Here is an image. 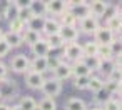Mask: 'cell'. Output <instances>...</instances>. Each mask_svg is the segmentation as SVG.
Listing matches in <instances>:
<instances>
[{"label":"cell","mask_w":122,"mask_h":110,"mask_svg":"<svg viewBox=\"0 0 122 110\" xmlns=\"http://www.w3.org/2000/svg\"><path fill=\"white\" fill-rule=\"evenodd\" d=\"M59 32H60V24H59V20L45 17V24H44L42 33H45V37H50V35H55V33H59Z\"/></svg>","instance_id":"obj_11"},{"label":"cell","mask_w":122,"mask_h":110,"mask_svg":"<svg viewBox=\"0 0 122 110\" xmlns=\"http://www.w3.org/2000/svg\"><path fill=\"white\" fill-rule=\"evenodd\" d=\"M0 98H2V97H0Z\"/></svg>","instance_id":"obj_43"},{"label":"cell","mask_w":122,"mask_h":110,"mask_svg":"<svg viewBox=\"0 0 122 110\" xmlns=\"http://www.w3.org/2000/svg\"><path fill=\"white\" fill-rule=\"evenodd\" d=\"M70 68H72V75H74V77H90V73H92V72L84 65L82 60L74 62V65H70Z\"/></svg>","instance_id":"obj_17"},{"label":"cell","mask_w":122,"mask_h":110,"mask_svg":"<svg viewBox=\"0 0 122 110\" xmlns=\"http://www.w3.org/2000/svg\"><path fill=\"white\" fill-rule=\"evenodd\" d=\"M44 24H45V17H32V19L27 22V25H25V27H27L29 30H34V32L42 33Z\"/></svg>","instance_id":"obj_21"},{"label":"cell","mask_w":122,"mask_h":110,"mask_svg":"<svg viewBox=\"0 0 122 110\" xmlns=\"http://www.w3.org/2000/svg\"><path fill=\"white\" fill-rule=\"evenodd\" d=\"M44 80H45V77H44L42 73H37V72H32V70H29V72L25 73V83H27V87L32 88V90H40Z\"/></svg>","instance_id":"obj_6"},{"label":"cell","mask_w":122,"mask_h":110,"mask_svg":"<svg viewBox=\"0 0 122 110\" xmlns=\"http://www.w3.org/2000/svg\"><path fill=\"white\" fill-rule=\"evenodd\" d=\"M37 110H57V103L54 98L44 97L39 103H37Z\"/></svg>","instance_id":"obj_32"},{"label":"cell","mask_w":122,"mask_h":110,"mask_svg":"<svg viewBox=\"0 0 122 110\" xmlns=\"http://www.w3.org/2000/svg\"><path fill=\"white\" fill-rule=\"evenodd\" d=\"M9 110H22L19 105H12V107H9Z\"/></svg>","instance_id":"obj_39"},{"label":"cell","mask_w":122,"mask_h":110,"mask_svg":"<svg viewBox=\"0 0 122 110\" xmlns=\"http://www.w3.org/2000/svg\"><path fill=\"white\" fill-rule=\"evenodd\" d=\"M100 108L102 110H120V100H117L115 97H110L107 102L102 103Z\"/></svg>","instance_id":"obj_34"},{"label":"cell","mask_w":122,"mask_h":110,"mask_svg":"<svg viewBox=\"0 0 122 110\" xmlns=\"http://www.w3.org/2000/svg\"><path fill=\"white\" fill-rule=\"evenodd\" d=\"M30 48H32V52H34L35 57H49V52H50V48H49L45 38H40V40H39L37 43H34Z\"/></svg>","instance_id":"obj_14"},{"label":"cell","mask_w":122,"mask_h":110,"mask_svg":"<svg viewBox=\"0 0 122 110\" xmlns=\"http://www.w3.org/2000/svg\"><path fill=\"white\" fill-rule=\"evenodd\" d=\"M45 42H47V45H49V48H50V50L62 48V47L65 45L64 38H62L59 33H55V35H50V37H45Z\"/></svg>","instance_id":"obj_23"},{"label":"cell","mask_w":122,"mask_h":110,"mask_svg":"<svg viewBox=\"0 0 122 110\" xmlns=\"http://www.w3.org/2000/svg\"><path fill=\"white\" fill-rule=\"evenodd\" d=\"M102 88H104V80H102L100 77H90L87 90H90L92 93H97V92H100Z\"/></svg>","instance_id":"obj_30"},{"label":"cell","mask_w":122,"mask_h":110,"mask_svg":"<svg viewBox=\"0 0 122 110\" xmlns=\"http://www.w3.org/2000/svg\"><path fill=\"white\" fill-rule=\"evenodd\" d=\"M10 68H12L14 72H17V73H27L29 68H30V60H29L24 53H19V55H15V57L12 58Z\"/></svg>","instance_id":"obj_3"},{"label":"cell","mask_w":122,"mask_h":110,"mask_svg":"<svg viewBox=\"0 0 122 110\" xmlns=\"http://www.w3.org/2000/svg\"><path fill=\"white\" fill-rule=\"evenodd\" d=\"M9 27H10V30H9V32L20 33V35H22V32L27 29V27H25V24H24V22H20L19 19H14V20H10V22H9Z\"/></svg>","instance_id":"obj_33"},{"label":"cell","mask_w":122,"mask_h":110,"mask_svg":"<svg viewBox=\"0 0 122 110\" xmlns=\"http://www.w3.org/2000/svg\"><path fill=\"white\" fill-rule=\"evenodd\" d=\"M42 93L45 95V97H49V98H54V97H57L60 92H62V82H59V80H55L54 77H50V78H45L44 80V83H42Z\"/></svg>","instance_id":"obj_2"},{"label":"cell","mask_w":122,"mask_h":110,"mask_svg":"<svg viewBox=\"0 0 122 110\" xmlns=\"http://www.w3.org/2000/svg\"><path fill=\"white\" fill-rule=\"evenodd\" d=\"M10 52V47L5 43V40H0V58H4L5 55H9Z\"/></svg>","instance_id":"obj_37"},{"label":"cell","mask_w":122,"mask_h":110,"mask_svg":"<svg viewBox=\"0 0 122 110\" xmlns=\"http://www.w3.org/2000/svg\"><path fill=\"white\" fill-rule=\"evenodd\" d=\"M109 98H110V95H109L104 88H102L100 92H97V93H95V102H99V103H104V102H107Z\"/></svg>","instance_id":"obj_36"},{"label":"cell","mask_w":122,"mask_h":110,"mask_svg":"<svg viewBox=\"0 0 122 110\" xmlns=\"http://www.w3.org/2000/svg\"><path fill=\"white\" fill-rule=\"evenodd\" d=\"M90 110H102L100 107H94V108H90Z\"/></svg>","instance_id":"obj_42"},{"label":"cell","mask_w":122,"mask_h":110,"mask_svg":"<svg viewBox=\"0 0 122 110\" xmlns=\"http://www.w3.org/2000/svg\"><path fill=\"white\" fill-rule=\"evenodd\" d=\"M107 2H100V0H95V2H90L89 4V10H90V15L92 17H102L104 15V12H105V9H107Z\"/></svg>","instance_id":"obj_15"},{"label":"cell","mask_w":122,"mask_h":110,"mask_svg":"<svg viewBox=\"0 0 122 110\" xmlns=\"http://www.w3.org/2000/svg\"><path fill=\"white\" fill-rule=\"evenodd\" d=\"M65 110H87V105L82 98H77V97H72L67 100L65 103Z\"/></svg>","instance_id":"obj_22"},{"label":"cell","mask_w":122,"mask_h":110,"mask_svg":"<svg viewBox=\"0 0 122 110\" xmlns=\"http://www.w3.org/2000/svg\"><path fill=\"white\" fill-rule=\"evenodd\" d=\"M22 110H37V102L32 97H22L17 103Z\"/></svg>","instance_id":"obj_31"},{"label":"cell","mask_w":122,"mask_h":110,"mask_svg":"<svg viewBox=\"0 0 122 110\" xmlns=\"http://www.w3.org/2000/svg\"><path fill=\"white\" fill-rule=\"evenodd\" d=\"M59 35L64 38L65 43H74L79 38V30H77V27H60Z\"/></svg>","instance_id":"obj_10"},{"label":"cell","mask_w":122,"mask_h":110,"mask_svg":"<svg viewBox=\"0 0 122 110\" xmlns=\"http://www.w3.org/2000/svg\"><path fill=\"white\" fill-rule=\"evenodd\" d=\"M52 72H54V78L59 80V82H62V80H65V78H69V77L72 75L70 63H65V62H60Z\"/></svg>","instance_id":"obj_8"},{"label":"cell","mask_w":122,"mask_h":110,"mask_svg":"<svg viewBox=\"0 0 122 110\" xmlns=\"http://www.w3.org/2000/svg\"><path fill=\"white\" fill-rule=\"evenodd\" d=\"M0 40H4V32H2V29H0Z\"/></svg>","instance_id":"obj_41"},{"label":"cell","mask_w":122,"mask_h":110,"mask_svg":"<svg viewBox=\"0 0 122 110\" xmlns=\"http://www.w3.org/2000/svg\"><path fill=\"white\" fill-rule=\"evenodd\" d=\"M77 24L80 25V30H82L84 33H92V35H94V33L97 32V29L100 27V25H99V20H97L95 17H92V15H89V17L79 20Z\"/></svg>","instance_id":"obj_7"},{"label":"cell","mask_w":122,"mask_h":110,"mask_svg":"<svg viewBox=\"0 0 122 110\" xmlns=\"http://www.w3.org/2000/svg\"><path fill=\"white\" fill-rule=\"evenodd\" d=\"M82 62H84V65L90 70V72H94V70H99V65H100V58L95 55V57H82L80 58Z\"/></svg>","instance_id":"obj_29"},{"label":"cell","mask_w":122,"mask_h":110,"mask_svg":"<svg viewBox=\"0 0 122 110\" xmlns=\"http://www.w3.org/2000/svg\"><path fill=\"white\" fill-rule=\"evenodd\" d=\"M65 7H67V10L75 17V20H77V22L90 15L89 2H69V4H65Z\"/></svg>","instance_id":"obj_1"},{"label":"cell","mask_w":122,"mask_h":110,"mask_svg":"<svg viewBox=\"0 0 122 110\" xmlns=\"http://www.w3.org/2000/svg\"><path fill=\"white\" fill-rule=\"evenodd\" d=\"M7 73H9V68H7V65L0 62V80L7 78Z\"/></svg>","instance_id":"obj_38"},{"label":"cell","mask_w":122,"mask_h":110,"mask_svg":"<svg viewBox=\"0 0 122 110\" xmlns=\"http://www.w3.org/2000/svg\"><path fill=\"white\" fill-rule=\"evenodd\" d=\"M60 27H77V20H75V17L69 12V10H65L62 15H60Z\"/></svg>","instance_id":"obj_26"},{"label":"cell","mask_w":122,"mask_h":110,"mask_svg":"<svg viewBox=\"0 0 122 110\" xmlns=\"http://www.w3.org/2000/svg\"><path fill=\"white\" fill-rule=\"evenodd\" d=\"M120 27H122L120 14H117V15H114V17H110V19H107V20H105V29H109L112 33L120 32Z\"/></svg>","instance_id":"obj_20"},{"label":"cell","mask_w":122,"mask_h":110,"mask_svg":"<svg viewBox=\"0 0 122 110\" xmlns=\"http://www.w3.org/2000/svg\"><path fill=\"white\" fill-rule=\"evenodd\" d=\"M4 40H5V43L10 47V50L20 47V45L24 43V42H22V35H20V33H14V32H5V33H4Z\"/></svg>","instance_id":"obj_13"},{"label":"cell","mask_w":122,"mask_h":110,"mask_svg":"<svg viewBox=\"0 0 122 110\" xmlns=\"http://www.w3.org/2000/svg\"><path fill=\"white\" fill-rule=\"evenodd\" d=\"M67 10L65 2H60V0H52V2H45V12L52 14V15H62Z\"/></svg>","instance_id":"obj_9"},{"label":"cell","mask_w":122,"mask_h":110,"mask_svg":"<svg viewBox=\"0 0 122 110\" xmlns=\"http://www.w3.org/2000/svg\"><path fill=\"white\" fill-rule=\"evenodd\" d=\"M0 110H9V105H5V103H0Z\"/></svg>","instance_id":"obj_40"},{"label":"cell","mask_w":122,"mask_h":110,"mask_svg":"<svg viewBox=\"0 0 122 110\" xmlns=\"http://www.w3.org/2000/svg\"><path fill=\"white\" fill-rule=\"evenodd\" d=\"M29 9L32 12L34 17H45V2H37V0H34V2H29Z\"/></svg>","instance_id":"obj_19"},{"label":"cell","mask_w":122,"mask_h":110,"mask_svg":"<svg viewBox=\"0 0 122 110\" xmlns=\"http://www.w3.org/2000/svg\"><path fill=\"white\" fill-rule=\"evenodd\" d=\"M32 72H37V73H42L49 70V65H47V57H35L32 62H30V68Z\"/></svg>","instance_id":"obj_12"},{"label":"cell","mask_w":122,"mask_h":110,"mask_svg":"<svg viewBox=\"0 0 122 110\" xmlns=\"http://www.w3.org/2000/svg\"><path fill=\"white\" fill-rule=\"evenodd\" d=\"M40 38H42V33H39V32H34V30H29V29H25L22 32V42L24 43H29L30 47L34 43H37Z\"/></svg>","instance_id":"obj_18"},{"label":"cell","mask_w":122,"mask_h":110,"mask_svg":"<svg viewBox=\"0 0 122 110\" xmlns=\"http://www.w3.org/2000/svg\"><path fill=\"white\" fill-rule=\"evenodd\" d=\"M97 43L95 42H85L82 45V57H95L97 55Z\"/></svg>","instance_id":"obj_28"},{"label":"cell","mask_w":122,"mask_h":110,"mask_svg":"<svg viewBox=\"0 0 122 110\" xmlns=\"http://www.w3.org/2000/svg\"><path fill=\"white\" fill-rule=\"evenodd\" d=\"M64 57L67 60H72V62H77L82 58V45L74 42V43H65L64 45Z\"/></svg>","instance_id":"obj_4"},{"label":"cell","mask_w":122,"mask_h":110,"mask_svg":"<svg viewBox=\"0 0 122 110\" xmlns=\"http://www.w3.org/2000/svg\"><path fill=\"white\" fill-rule=\"evenodd\" d=\"M17 15H19V4H17V2L7 4V7H5V10H4V17L9 19V22H10V20L17 19Z\"/></svg>","instance_id":"obj_24"},{"label":"cell","mask_w":122,"mask_h":110,"mask_svg":"<svg viewBox=\"0 0 122 110\" xmlns=\"http://www.w3.org/2000/svg\"><path fill=\"white\" fill-rule=\"evenodd\" d=\"M89 80H90V77H75L74 78V87L79 88V90H87Z\"/></svg>","instance_id":"obj_35"},{"label":"cell","mask_w":122,"mask_h":110,"mask_svg":"<svg viewBox=\"0 0 122 110\" xmlns=\"http://www.w3.org/2000/svg\"><path fill=\"white\" fill-rule=\"evenodd\" d=\"M97 57L100 60H112L114 58V52L110 45H99L97 47Z\"/></svg>","instance_id":"obj_25"},{"label":"cell","mask_w":122,"mask_h":110,"mask_svg":"<svg viewBox=\"0 0 122 110\" xmlns=\"http://www.w3.org/2000/svg\"><path fill=\"white\" fill-rule=\"evenodd\" d=\"M115 70V65H114V60H100V65H99V72L104 75V77H109L112 72Z\"/></svg>","instance_id":"obj_27"},{"label":"cell","mask_w":122,"mask_h":110,"mask_svg":"<svg viewBox=\"0 0 122 110\" xmlns=\"http://www.w3.org/2000/svg\"><path fill=\"white\" fill-rule=\"evenodd\" d=\"M15 92V83L14 80H0V97H14Z\"/></svg>","instance_id":"obj_16"},{"label":"cell","mask_w":122,"mask_h":110,"mask_svg":"<svg viewBox=\"0 0 122 110\" xmlns=\"http://www.w3.org/2000/svg\"><path fill=\"white\" fill-rule=\"evenodd\" d=\"M94 37H95V43L97 45H112V42L115 40L114 37H115V33H112L109 29H105V27H99L97 29V32L94 33Z\"/></svg>","instance_id":"obj_5"}]
</instances>
